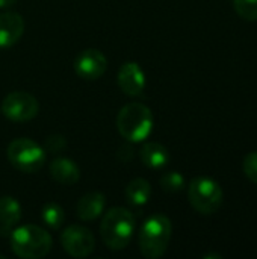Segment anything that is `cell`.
Wrapping results in <instances>:
<instances>
[{
  "label": "cell",
  "instance_id": "7a4b0ae2",
  "mask_svg": "<svg viewBox=\"0 0 257 259\" xmlns=\"http://www.w3.org/2000/svg\"><path fill=\"white\" fill-rule=\"evenodd\" d=\"M155 118L151 109L139 102L124 105L117 117V129L129 143H141L150 137Z\"/></svg>",
  "mask_w": 257,
  "mask_h": 259
},
{
  "label": "cell",
  "instance_id": "8fae6325",
  "mask_svg": "<svg viewBox=\"0 0 257 259\" xmlns=\"http://www.w3.org/2000/svg\"><path fill=\"white\" fill-rule=\"evenodd\" d=\"M24 33V20L18 12L6 11L0 14V49L12 47Z\"/></svg>",
  "mask_w": 257,
  "mask_h": 259
},
{
  "label": "cell",
  "instance_id": "30bf717a",
  "mask_svg": "<svg viewBox=\"0 0 257 259\" xmlns=\"http://www.w3.org/2000/svg\"><path fill=\"white\" fill-rule=\"evenodd\" d=\"M117 79H118V87L124 94L130 97H138L144 93L145 73L138 62L133 61L124 62L118 70Z\"/></svg>",
  "mask_w": 257,
  "mask_h": 259
},
{
  "label": "cell",
  "instance_id": "2e32d148",
  "mask_svg": "<svg viewBox=\"0 0 257 259\" xmlns=\"http://www.w3.org/2000/svg\"><path fill=\"white\" fill-rule=\"evenodd\" d=\"M124 196H126V202L133 208H141L147 205L151 196L150 182L142 178L132 179L124 190Z\"/></svg>",
  "mask_w": 257,
  "mask_h": 259
},
{
  "label": "cell",
  "instance_id": "9c48e42d",
  "mask_svg": "<svg viewBox=\"0 0 257 259\" xmlns=\"http://www.w3.org/2000/svg\"><path fill=\"white\" fill-rule=\"evenodd\" d=\"M73 68L76 74L85 80L100 79L108 70L106 56L97 49H86L77 53L73 62Z\"/></svg>",
  "mask_w": 257,
  "mask_h": 259
},
{
  "label": "cell",
  "instance_id": "7402d4cb",
  "mask_svg": "<svg viewBox=\"0 0 257 259\" xmlns=\"http://www.w3.org/2000/svg\"><path fill=\"white\" fill-rule=\"evenodd\" d=\"M17 3V0H0V9H8L11 6H14Z\"/></svg>",
  "mask_w": 257,
  "mask_h": 259
},
{
  "label": "cell",
  "instance_id": "52a82bcc",
  "mask_svg": "<svg viewBox=\"0 0 257 259\" xmlns=\"http://www.w3.org/2000/svg\"><path fill=\"white\" fill-rule=\"evenodd\" d=\"M3 115L15 123L35 118L39 112V103L35 96L26 91H12L2 102Z\"/></svg>",
  "mask_w": 257,
  "mask_h": 259
},
{
  "label": "cell",
  "instance_id": "ffe728a7",
  "mask_svg": "<svg viewBox=\"0 0 257 259\" xmlns=\"http://www.w3.org/2000/svg\"><path fill=\"white\" fill-rule=\"evenodd\" d=\"M242 170H244L245 178L257 185V150L256 152L248 153V155L244 158Z\"/></svg>",
  "mask_w": 257,
  "mask_h": 259
},
{
  "label": "cell",
  "instance_id": "ba28073f",
  "mask_svg": "<svg viewBox=\"0 0 257 259\" xmlns=\"http://www.w3.org/2000/svg\"><path fill=\"white\" fill-rule=\"evenodd\" d=\"M61 243L64 250L73 258H86L95 249L92 232L82 225H70L62 231Z\"/></svg>",
  "mask_w": 257,
  "mask_h": 259
},
{
  "label": "cell",
  "instance_id": "ac0fdd59",
  "mask_svg": "<svg viewBox=\"0 0 257 259\" xmlns=\"http://www.w3.org/2000/svg\"><path fill=\"white\" fill-rule=\"evenodd\" d=\"M161 187L167 193H179L185 187V178L179 171H168L161 178Z\"/></svg>",
  "mask_w": 257,
  "mask_h": 259
},
{
  "label": "cell",
  "instance_id": "603a6c76",
  "mask_svg": "<svg viewBox=\"0 0 257 259\" xmlns=\"http://www.w3.org/2000/svg\"><path fill=\"white\" fill-rule=\"evenodd\" d=\"M0 259H5V256H3V255H0Z\"/></svg>",
  "mask_w": 257,
  "mask_h": 259
},
{
  "label": "cell",
  "instance_id": "277c9868",
  "mask_svg": "<svg viewBox=\"0 0 257 259\" xmlns=\"http://www.w3.org/2000/svg\"><path fill=\"white\" fill-rule=\"evenodd\" d=\"M173 234L171 220L164 214L150 215L139 231V250L147 259H158L165 255Z\"/></svg>",
  "mask_w": 257,
  "mask_h": 259
},
{
  "label": "cell",
  "instance_id": "4fadbf2b",
  "mask_svg": "<svg viewBox=\"0 0 257 259\" xmlns=\"http://www.w3.org/2000/svg\"><path fill=\"white\" fill-rule=\"evenodd\" d=\"M21 220V206L17 199L11 196L0 197V231L3 235H9Z\"/></svg>",
  "mask_w": 257,
  "mask_h": 259
},
{
  "label": "cell",
  "instance_id": "e0dca14e",
  "mask_svg": "<svg viewBox=\"0 0 257 259\" xmlns=\"http://www.w3.org/2000/svg\"><path fill=\"white\" fill-rule=\"evenodd\" d=\"M64 219H65L64 209L58 203L50 202V203L44 205V208L41 209V220L50 229H59L64 223Z\"/></svg>",
  "mask_w": 257,
  "mask_h": 259
},
{
  "label": "cell",
  "instance_id": "6da1fadb",
  "mask_svg": "<svg viewBox=\"0 0 257 259\" xmlns=\"http://www.w3.org/2000/svg\"><path fill=\"white\" fill-rule=\"evenodd\" d=\"M136 222L132 211L115 206L111 208L100 225V235L105 246L111 250H123L132 241Z\"/></svg>",
  "mask_w": 257,
  "mask_h": 259
},
{
  "label": "cell",
  "instance_id": "5b68a950",
  "mask_svg": "<svg viewBox=\"0 0 257 259\" xmlns=\"http://www.w3.org/2000/svg\"><path fill=\"white\" fill-rule=\"evenodd\" d=\"M188 199L197 212L211 215L221 208L224 193L217 181L208 176H198L194 178L188 187Z\"/></svg>",
  "mask_w": 257,
  "mask_h": 259
},
{
  "label": "cell",
  "instance_id": "9a60e30c",
  "mask_svg": "<svg viewBox=\"0 0 257 259\" xmlns=\"http://www.w3.org/2000/svg\"><path fill=\"white\" fill-rule=\"evenodd\" d=\"M139 158L145 167L158 170V168H164L170 162L171 156L168 149L161 143H147L142 146L139 152Z\"/></svg>",
  "mask_w": 257,
  "mask_h": 259
},
{
  "label": "cell",
  "instance_id": "7c38bea8",
  "mask_svg": "<svg viewBox=\"0 0 257 259\" xmlns=\"http://www.w3.org/2000/svg\"><path fill=\"white\" fill-rule=\"evenodd\" d=\"M105 206H106L105 194L98 193V191H92V193H88L83 197H80V200L77 202V206H76V212L80 220L92 222L103 214Z\"/></svg>",
  "mask_w": 257,
  "mask_h": 259
},
{
  "label": "cell",
  "instance_id": "d6986e66",
  "mask_svg": "<svg viewBox=\"0 0 257 259\" xmlns=\"http://www.w3.org/2000/svg\"><path fill=\"white\" fill-rule=\"evenodd\" d=\"M238 15L247 21H257V0H233Z\"/></svg>",
  "mask_w": 257,
  "mask_h": 259
},
{
  "label": "cell",
  "instance_id": "8992f818",
  "mask_svg": "<svg viewBox=\"0 0 257 259\" xmlns=\"http://www.w3.org/2000/svg\"><path fill=\"white\" fill-rule=\"evenodd\" d=\"M8 159L12 167L23 173H35L45 164L47 152L30 138H17L8 146Z\"/></svg>",
  "mask_w": 257,
  "mask_h": 259
},
{
  "label": "cell",
  "instance_id": "3957f363",
  "mask_svg": "<svg viewBox=\"0 0 257 259\" xmlns=\"http://www.w3.org/2000/svg\"><path fill=\"white\" fill-rule=\"evenodd\" d=\"M12 252L23 259L45 258L52 250L50 234L36 225H23L14 228L9 234Z\"/></svg>",
  "mask_w": 257,
  "mask_h": 259
},
{
  "label": "cell",
  "instance_id": "5bb4252c",
  "mask_svg": "<svg viewBox=\"0 0 257 259\" xmlns=\"http://www.w3.org/2000/svg\"><path fill=\"white\" fill-rule=\"evenodd\" d=\"M50 176L62 185H74L80 179V170L70 158H56L50 162Z\"/></svg>",
  "mask_w": 257,
  "mask_h": 259
},
{
  "label": "cell",
  "instance_id": "44dd1931",
  "mask_svg": "<svg viewBox=\"0 0 257 259\" xmlns=\"http://www.w3.org/2000/svg\"><path fill=\"white\" fill-rule=\"evenodd\" d=\"M67 149V140L62 135H50L45 140L44 150L48 153H59Z\"/></svg>",
  "mask_w": 257,
  "mask_h": 259
}]
</instances>
